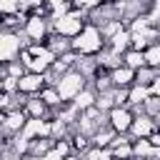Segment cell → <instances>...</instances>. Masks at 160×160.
I'll list each match as a JSON object with an SVG mask.
<instances>
[{
    "label": "cell",
    "mask_w": 160,
    "mask_h": 160,
    "mask_svg": "<svg viewBox=\"0 0 160 160\" xmlns=\"http://www.w3.org/2000/svg\"><path fill=\"white\" fill-rule=\"evenodd\" d=\"M132 130L140 132V135H145V132L150 130V122H140V120H135V122H132Z\"/></svg>",
    "instance_id": "cell-9"
},
{
    "label": "cell",
    "mask_w": 160,
    "mask_h": 160,
    "mask_svg": "<svg viewBox=\"0 0 160 160\" xmlns=\"http://www.w3.org/2000/svg\"><path fill=\"white\" fill-rule=\"evenodd\" d=\"M98 30L95 28H85V32H82V40H98ZM75 48H80V50H95V48H100L98 42H80V45H75Z\"/></svg>",
    "instance_id": "cell-3"
},
{
    "label": "cell",
    "mask_w": 160,
    "mask_h": 160,
    "mask_svg": "<svg viewBox=\"0 0 160 160\" xmlns=\"http://www.w3.org/2000/svg\"><path fill=\"white\" fill-rule=\"evenodd\" d=\"M28 108H30V112H32V118H35V120H38V118L42 115V110H45V105H42V102H38V100H30V102H28Z\"/></svg>",
    "instance_id": "cell-7"
},
{
    "label": "cell",
    "mask_w": 160,
    "mask_h": 160,
    "mask_svg": "<svg viewBox=\"0 0 160 160\" xmlns=\"http://www.w3.org/2000/svg\"><path fill=\"white\" fill-rule=\"evenodd\" d=\"M40 88H42V75H38V72L25 75V78L18 80V90H20V92H35V90H40Z\"/></svg>",
    "instance_id": "cell-1"
},
{
    "label": "cell",
    "mask_w": 160,
    "mask_h": 160,
    "mask_svg": "<svg viewBox=\"0 0 160 160\" xmlns=\"http://www.w3.org/2000/svg\"><path fill=\"white\" fill-rule=\"evenodd\" d=\"M125 60H128V68H142V65H145V52L130 50V52L125 55Z\"/></svg>",
    "instance_id": "cell-5"
},
{
    "label": "cell",
    "mask_w": 160,
    "mask_h": 160,
    "mask_svg": "<svg viewBox=\"0 0 160 160\" xmlns=\"http://www.w3.org/2000/svg\"><path fill=\"white\" fill-rule=\"evenodd\" d=\"M158 80H160V78H158ZM152 90H155V92H160V82H155V85H152Z\"/></svg>",
    "instance_id": "cell-10"
},
{
    "label": "cell",
    "mask_w": 160,
    "mask_h": 160,
    "mask_svg": "<svg viewBox=\"0 0 160 160\" xmlns=\"http://www.w3.org/2000/svg\"><path fill=\"white\" fill-rule=\"evenodd\" d=\"M110 118H112V130H120V132H125L128 128H132V122H130V115L125 112V110H120V108H112L110 110Z\"/></svg>",
    "instance_id": "cell-2"
},
{
    "label": "cell",
    "mask_w": 160,
    "mask_h": 160,
    "mask_svg": "<svg viewBox=\"0 0 160 160\" xmlns=\"http://www.w3.org/2000/svg\"><path fill=\"white\" fill-rule=\"evenodd\" d=\"M28 32H30L32 38H40V35L45 32V22H42L40 18H30V20H28Z\"/></svg>",
    "instance_id": "cell-4"
},
{
    "label": "cell",
    "mask_w": 160,
    "mask_h": 160,
    "mask_svg": "<svg viewBox=\"0 0 160 160\" xmlns=\"http://www.w3.org/2000/svg\"><path fill=\"white\" fill-rule=\"evenodd\" d=\"M145 60H148L150 65H158V62H160V48H155V50L145 52Z\"/></svg>",
    "instance_id": "cell-8"
},
{
    "label": "cell",
    "mask_w": 160,
    "mask_h": 160,
    "mask_svg": "<svg viewBox=\"0 0 160 160\" xmlns=\"http://www.w3.org/2000/svg\"><path fill=\"white\" fill-rule=\"evenodd\" d=\"M130 78H135L130 68H122V70H115V72H112V82H115V85H128Z\"/></svg>",
    "instance_id": "cell-6"
}]
</instances>
